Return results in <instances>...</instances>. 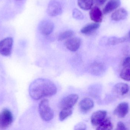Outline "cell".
Masks as SVG:
<instances>
[{"instance_id":"12","label":"cell","mask_w":130,"mask_h":130,"mask_svg":"<svg viewBox=\"0 0 130 130\" xmlns=\"http://www.w3.org/2000/svg\"><path fill=\"white\" fill-rule=\"evenodd\" d=\"M120 0H110L103 10V13L107 15L116 10L121 5Z\"/></svg>"},{"instance_id":"1","label":"cell","mask_w":130,"mask_h":130,"mask_svg":"<svg viewBox=\"0 0 130 130\" xmlns=\"http://www.w3.org/2000/svg\"><path fill=\"white\" fill-rule=\"evenodd\" d=\"M57 92V87L55 84L46 79H36L31 83L29 88L30 95L34 100L51 97L56 94Z\"/></svg>"},{"instance_id":"22","label":"cell","mask_w":130,"mask_h":130,"mask_svg":"<svg viewBox=\"0 0 130 130\" xmlns=\"http://www.w3.org/2000/svg\"><path fill=\"white\" fill-rule=\"evenodd\" d=\"M126 37H110L108 40L107 44L110 46H114L120 44L126 41Z\"/></svg>"},{"instance_id":"3","label":"cell","mask_w":130,"mask_h":130,"mask_svg":"<svg viewBox=\"0 0 130 130\" xmlns=\"http://www.w3.org/2000/svg\"><path fill=\"white\" fill-rule=\"evenodd\" d=\"M13 120V115L9 110H3L0 113V128L7 129L11 125Z\"/></svg>"},{"instance_id":"8","label":"cell","mask_w":130,"mask_h":130,"mask_svg":"<svg viewBox=\"0 0 130 130\" xmlns=\"http://www.w3.org/2000/svg\"><path fill=\"white\" fill-rule=\"evenodd\" d=\"M82 44V40L78 37H71L67 39L65 42L66 48L71 52H76L78 50Z\"/></svg>"},{"instance_id":"15","label":"cell","mask_w":130,"mask_h":130,"mask_svg":"<svg viewBox=\"0 0 130 130\" xmlns=\"http://www.w3.org/2000/svg\"><path fill=\"white\" fill-rule=\"evenodd\" d=\"M100 26L99 23H93L87 24L81 30L82 33L85 35H89L97 30Z\"/></svg>"},{"instance_id":"30","label":"cell","mask_w":130,"mask_h":130,"mask_svg":"<svg viewBox=\"0 0 130 130\" xmlns=\"http://www.w3.org/2000/svg\"><path fill=\"white\" fill-rule=\"evenodd\" d=\"M17 1H22V0H17Z\"/></svg>"},{"instance_id":"2","label":"cell","mask_w":130,"mask_h":130,"mask_svg":"<svg viewBox=\"0 0 130 130\" xmlns=\"http://www.w3.org/2000/svg\"><path fill=\"white\" fill-rule=\"evenodd\" d=\"M39 110L40 117L44 121L49 122L54 118V111L50 107L48 99H43L40 102L39 104Z\"/></svg>"},{"instance_id":"26","label":"cell","mask_w":130,"mask_h":130,"mask_svg":"<svg viewBox=\"0 0 130 130\" xmlns=\"http://www.w3.org/2000/svg\"><path fill=\"white\" fill-rule=\"evenodd\" d=\"M117 130H125L127 129L123 123L121 122H119L118 123L117 125Z\"/></svg>"},{"instance_id":"4","label":"cell","mask_w":130,"mask_h":130,"mask_svg":"<svg viewBox=\"0 0 130 130\" xmlns=\"http://www.w3.org/2000/svg\"><path fill=\"white\" fill-rule=\"evenodd\" d=\"M13 38L7 37L0 41V54L4 56H9L11 54L13 47Z\"/></svg>"},{"instance_id":"24","label":"cell","mask_w":130,"mask_h":130,"mask_svg":"<svg viewBox=\"0 0 130 130\" xmlns=\"http://www.w3.org/2000/svg\"><path fill=\"white\" fill-rule=\"evenodd\" d=\"M72 16L73 18L77 20H82L84 18V15L78 9L75 8L72 11Z\"/></svg>"},{"instance_id":"14","label":"cell","mask_w":130,"mask_h":130,"mask_svg":"<svg viewBox=\"0 0 130 130\" xmlns=\"http://www.w3.org/2000/svg\"><path fill=\"white\" fill-rule=\"evenodd\" d=\"M79 106L81 111L86 113L93 108L94 102L91 98H86L81 101Z\"/></svg>"},{"instance_id":"28","label":"cell","mask_w":130,"mask_h":130,"mask_svg":"<svg viewBox=\"0 0 130 130\" xmlns=\"http://www.w3.org/2000/svg\"><path fill=\"white\" fill-rule=\"evenodd\" d=\"M130 64V56H128L125 58L123 63V66H126Z\"/></svg>"},{"instance_id":"10","label":"cell","mask_w":130,"mask_h":130,"mask_svg":"<svg viewBox=\"0 0 130 130\" xmlns=\"http://www.w3.org/2000/svg\"><path fill=\"white\" fill-rule=\"evenodd\" d=\"M129 111V106L127 102L119 104L114 111L115 115L120 118H123L127 114Z\"/></svg>"},{"instance_id":"13","label":"cell","mask_w":130,"mask_h":130,"mask_svg":"<svg viewBox=\"0 0 130 130\" xmlns=\"http://www.w3.org/2000/svg\"><path fill=\"white\" fill-rule=\"evenodd\" d=\"M128 16V13L126 10L121 8L116 10L111 15L112 20L115 21L123 20L126 18Z\"/></svg>"},{"instance_id":"17","label":"cell","mask_w":130,"mask_h":130,"mask_svg":"<svg viewBox=\"0 0 130 130\" xmlns=\"http://www.w3.org/2000/svg\"><path fill=\"white\" fill-rule=\"evenodd\" d=\"M114 89L117 93L123 95L128 93L129 88V85L126 83H119L115 85Z\"/></svg>"},{"instance_id":"25","label":"cell","mask_w":130,"mask_h":130,"mask_svg":"<svg viewBox=\"0 0 130 130\" xmlns=\"http://www.w3.org/2000/svg\"><path fill=\"white\" fill-rule=\"evenodd\" d=\"M86 126L85 124L83 123H79L75 127L74 129L85 130L86 129Z\"/></svg>"},{"instance_id":"5","label":"cell","mask_w":130,"mask_h":130,"mask_svg":"<svg viewBox=\"0 0 130 130\" xmlns=\"http://www.w3.org/2000/svg\"><path fill=\"white\" fill-rule=\"evenodd\" d=\"M62 7L61 4L56 0H51L48 4L47 13L50 17H55L62 13Z\"/></svg>"},{"instance_id":"16","label":"cell","mask_w":130,"mask_h":130,"mask_svg":"<svg viewBox=\"0 0 130 130\" xmlns=\"http://www.w3.org/2000/svg\"><path fill=\"white\" fill-rule=\"evenodd\" d=\"M89 70L92 74L95 75H99L103 73L104 70V66L100 63H94L90 66Z\"/></svg>"},{"instance_id":"27","label":"cell","mask_w":130,"mask_h":130,"mask_svg":"<svg viewBox=\"0 0 130 130\" xmlns=\"http://www.w3.org/2000/svg\"><path fill=\"white\" fill-rule=\"evenodd\" d=\"M107 0H94V2L97 5L101 6L104 5Z\"/></svg>"},{"instance_id":"11","label":"cell","mask_w":130,"mask_h":130,"mask_svg":"<svg viewBox=\"0 0 130 130\" xmlns=\"http://www.w3.org/2000/svg\"><path fill=\"white\" fill-rule=\"evenodd\" d=\"M89 16L91 20L95 23H101L103 20V13L98 6H94L91 8Z\"/></svg>"},{"instance_id":"7","label":"cell","mask_w":130,"mask_h":130,"mask_svg":"<svg viewBox=\"0 0 130 130\" xmlns=\"http://www.w3.org/2000/svg\"><path fill=\"white\" fill-rule=\"evenodd\" d=\"M78 98V96L76 94H72L66 96L62 99L60 103L61 108H73Z\"/></svg>"},{"instance_id":"9","label":"cell","mask_w":130,"mask_h":130,"mask_svg":"<svg viewBox=\"0 0 130 130\" xmlns=\"http://www.w3.org/2000/svg\"><path fill=\"white\" fill-rule=\"evenodd\" d=\"M107 114V111L105 110H99L93 113L91 119L92 125L98 126L106 118Z\"/></svg>"},{"instance_id":"21","label":"cell","mask_w":130,"mask_h":130,"mask_svg":"<svg viewBox=\"0 0 130 130\" xmlns=\"http://www.w3.org/2000/svg\"><path fill=\"white\" fill-rule=\"evenodd\" d=\"M120 76L125 81H130V64L124 66L120 74Z\"/></svg>"},{"instance_id":"19","label":"cell","mask_w":130,"mask_h":130,"mask_svg":"<svg viewBox=\"0 0 130 130\" xmlns=\"http://www.w3.org/2000/svg\"><path fill=\"white\" fill-rule=\"evenodd\" d=\"M113 127V126L110 120L106 118L97 126L96 129L110 130L112 129Z\"/></svg>"},{"instance_id":"20","label":"cell","mask_w":130,"mask_h":130,"mask_svg":"<svg viewBox=\"0 0 130 130\" xmlns=\"http://www.w3.org/2000/svg\"><path fill=\"white\" fill-rule=\"evenodd\" d=\"M73 108H65L62 109L59 114V119L60 121H62L69 117L72 114Z\"/></svg>"},{"instance_id":"6","label":"cell","mask_w":130,"mask_h":130,"mask_svg":"<svg viewBox=\"0 0 130 130\" xmlns=\"http://www.w3.org/2000/svg\"><path fill=\"white\" fill-rule=\"evenodd\" d=\"M55 24L52 21L49 20H43L40 23L39 30L40 33L44 35L48 36L54 30Z\"/></svg>"},{"instance_id":"18","label":"cell","mask_w":130,"mask_h":130,"mask_svg":"<svg viewBox=\"0 0 130 130\" xmlns=\"http://www.w3.org/2000/svg\"><path fill=\"white\" fill-rule=\"evenodd\" d=\"M79 7L85 10H90L94 4V0H77Z\"/></svg>"},{"instance_id":"29","label":"cell","mask_w":130,"mask_h":130,"mask_svg":"<svg viewBox=\"0 0 130 130\" xmlns=\"http://www.w3.org/2000/svg\"><path fill=\"white\" fill-rule=\"evenodd\" d=\"M128 36H129V38L130 40V31L129 32V34H128Z\"/></svg>"},{"instance_id":"23","label":"cell","mask_w":130,"mask_h":130,"mask_svg":"<svg viewBox=\"0 0 130 130\" xmlns=\"http://www.w3.org/2000/svg\"><path fill=\"white\" fill-rule=\"evenodd\" d=\"M74 34V32L71 30L65 31L61 32L58 37V40L62 41L72 37Z\"/></svg>"}]
</instances>
